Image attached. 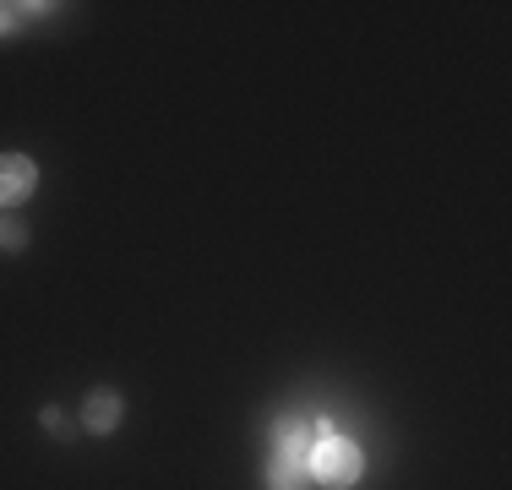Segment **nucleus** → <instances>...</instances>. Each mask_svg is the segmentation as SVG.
<instances>
[{"label": "nucleus", "instance_id": "2", "mask_svg": "<svg viewBox=\"0 0 512 490\" xmlns=\"http://www.w3.org/2000/svg\"><path fill=\"white\" fill-rule=\"evenodd\" d=\"M33 186H39V164L28 153H0V207L28 202Z\"/></svg>", "mask_w": 512, "mask_h": 490}, {"label": "nucleus", "instance_id": "3", "mask_svg": "<svg viewBox=\"0 0 512 490\" xmlns=\"http://www.w3.org/2000/svg\"><path fill=\"white\" fill-rule=\"evenodd\" d=\"M267 441H273L278 458H295V463H306V458H311V447H316L306 414H278V420H273V436H267Z\"/></svg>", "mask_w": 512, "mask_h": 490}, {"label": "nucleus", "instance_id": "5", "mask_svg": "<svg viewBox=\"0 0 512 490\" xmlns=\"http://www.w3.org/2000/svg\"><path fill=\"white\" fill-rule=\"evenodd\" d=\"M262 485L267 490H311L316 480H311V469L306 463H295V458H267V469H262Z\"/></svg>", "mask_w": 512, "mask_h": 490}, {"label": "nucleus", "instance_id": "4", "mask_svg": "<svg viewBox=\"0 0 512 490\" xmlns=\"http://www.w3.org/2000/svg\"><path fill=\"white\" fill-rule=\"evenodd\" d=\"M120 414H126V403H120L115 387H93L88 398H82V425H88L93 436H109L120 425Z\"/></svg>", "mask_w": 512, "mask_h": 490}, {"label": "nucleus", "instance_id": "7", "mask_svg": "<svg viewBox=\"0 0 512 490\" xmlns=\"http://www.w3.org/2000/svg\"><path fill=\"white\" fill-rule=\"evenodd\" d=\"M44 431L66 436V414H60V409H44Z\"/></svg>", "mask_w": 512, "mask_h": 490}, {"label": "nucleus", "instance_id": "6", "mask_svg": "<svg viewBox=\"0 0 512 490\" xmlns=\"http://www.w3.org/2000/svg\"><path fill=\"white\" fill-rule=\"evenodd\" d=\"M0 251H28V224L22 218H11V213H0Z\"/></svg>", "mask_w": 512, "mask_h": 490}, {"label": "nucleus", "instance_id": "1", "mask_svg": "<svg viewBox=\"0 0 512 490\" xmlns=\"http://www.w3.org/2000/svg\"><path fill=\"white\" fill-rule=\"evenodd\" d=\"M306 469H311L316 485L349 490V485H360V474H365V452L349 436H327V441H316V447H311Z\"/></svg>", "mask_w": 512, "mask_h": 490}, {"label": "nucleus", "instance_id": "8", "mask_svg": "<svg viewBox=\"0 0 512 490\" xmlns=\"http://www.w3.org/2000/svg\"><path fill=\"white\" fill-rule=\"evenodd\" d=\"M11 28V6H0V33H6Z\"/></svg>", "mask_w": 512, "mask_h": 490}]
</instances>
